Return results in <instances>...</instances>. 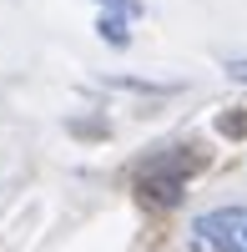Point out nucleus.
Instances as JSON below:
<instances>
[{"mask_svg": "<svg viewBox=\"0 0 247 252\" xmlns=\"http://www.w3.org/2000/svg\"><path fill=\"white\" fill-rule=\"evenodd\" d=\"M136 192L147 202H156V207H177L182 192H187V166H167V157L147 161L136 172Z\"/></svg>", "mask_w": 247, "mask_h": 252, "instance_id": "2", "label": "nucleus"}, {"mask_svg": "<svg viewBox=\"0 0 247 252\" xmlns=\"http://www.w3.org/2000/svg\"><path fill=\"white\" fill-rule=\"evenodd\" d=\"M101 5H106L111 15H126V20H136V15H141V0H101Z\"/></svg>", "mask_w": 247, "mask_h": 252, "instance_id": "4", "label": "nucleus"}, {"mask_svg": "<svg viewBox=\"0 0 247 252\" xmlns=\"http://www.w3.org/2000/svg\"><path fill=\"white\" fill-rule=\"evenodd\" d=\"M227 76H232V81H242V86H247V61H227Z\"/></svg>", "mask_w": 247, "mask_h": 252, "instance_id": "5", "label": "nucleus"}, {"mask_svg": "<svg viewBox=\"0 0 247 252\" xmlns=\"http://www.w3.org/2000/svg\"><path fill=\"white\" fill-rule=\"evenodd\" d=\"M96 31H101V40H106V46H126V40H131V31H126V15H101L96 20Z\"/></svg>", "mask_w": 247, "mask_h": 252, "instance_id": "3", "label": "nucleus"}, {"mask_svg": "<svg viewBox=\"0 0 247 252\" xmlns=\"http://www.w3.org/2000/svg\"><path fill=\"white\" fill-rule=\"evenodd\" d=\"M197 242L212 252H247V207H217L197 217Z\"/></svg>", "mask_w": 247, "mask_h": 252, "instance_id": "1", "label": "nucleus"}]
</instances>
